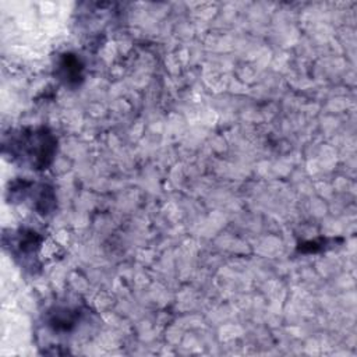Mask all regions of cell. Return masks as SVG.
Wrapping results in <instances>:
<instances>
[{
	"label": "cell",
	"mask_w": 357,
	"mask_h": 357,
	"mask_svg": "<svg viewBox=\"0 0 357 357\" xmlns=\"http://www.w3.org/2000/svg\"><path fill=\"white\" fill-rule=\"evenodd\" d=\"M56 148V137L45 127L13 130L3 138V155L32 170L46 169L53 162Z\"/></svg>",
	"instance_id": "cell-1"
},
{
	"label": "cell",
	"mask_w": 357,
	"mask_h": 357,
	"mask_svg": "<svg viewBox=\"0 0 357 357\" xmlns=\"http://www.w3.org/2000/svg\"><path fill=\"white\" fill-rule=\"evenodd\" d=\"M84 314L79 305H54L45 314V328L53 335H70L78 328Z\"/></svg>",
	"instance_id": "cell-2"
},
{
	"label": "cell",
	"mask_w": 357,
	"mask_h": 357,
	"mask_svg": "<svg viewBox=\"0 0 357 357\" xmlns=\"http://www.w3.org/2000/svg\"><path fill=\"white\" fill-rule=\"evenodd\" d=\"M42 237L32 229H21L15 234H10V241L4 240V245L10 248L14 258L24 259L32 258L38 254Z\"/></svg>",
	"instance_id": "cell-3"
},
{
	"label": "cell",
	"mask_w": 357,
	"mask_h": 357,
	"mask_svg": "<svg viewBox=\"0 0 357 357\" xmlns=\"http://www.w3.org/2000/svg\"><path fill=\"white\" fill-rule=\"evenodd\" d=\"M82 70L81 60L71 53L63 54L57 63V75L66 85H78L82 79Z\"/></svg>",
	"instance_id": "cell-4"
}]
</instances>
